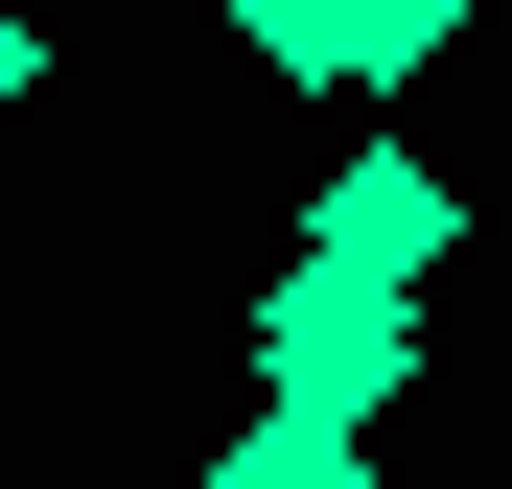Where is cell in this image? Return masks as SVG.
Here are the masks:
<instances>
[{"instance_id":"1","label":"cell","mask_w":512,"mask_h":489,"mask_svg":"<svg viewBox=\"0 0 512 489\" xmlns=\"http://www.w3.org/2000/svg\"><path fill=\"white\" fill-rule=\"evenodd\" d=\"M256 373H280L303 420H373V396L419 373V326H396V280H350V257H303L280 303H256Z\"/></svg>"},{"instance_id":"2","label":"cell","mask_w":512,"mask_h":489,"mask_svg":"<svg viewBox=\"0 0 512 489\" xmlns=\"http://www.w3.org/2000/svg\"><path fill=\"white\" fill-rule=\"evenodd\" d=\"M443 24H466V0H256V70H303V94L350 70V94H396Z\"/></svg>"},{"instance_id":"3","label":"cell","mask_w":512,"mask_h":489,"mask_svg":"<svg viewBox=\"0 0 512 489\" xmlns=\"http://www.w3.org/2000/svg\"><path fill=\"white\" fill-rule=\"evenodd\" d=\"M303 257H350V280H419V257H443V163H350V187H326V233H303Z\"/></svg>"},{"instance_id":"4","label":"cell","mask_w":512,"mask_h":489,"mask_svg":"<svg viewBox=\"0 0 512 489\" xmlns=\"http://www.w3.org/2000/svg\"><path fill=\"white\" fill-rule=\"evenodd\" d=\"M233 489H373V466H350V420H303V396H280V420L233 443Z\"/></svg>"},{"instance_id":"5","label":"cell","mask_w":512,"mask_h":489,"mask_svg":"<svg viewBox=\"0 0 512 489\" xmlns=\"http://www.w3.org/2000/svg\"><path fill=\"white\" fill-rule=\"evenodd\" d=\"M24 94H47V24H24V0H0V117H24Z\"/></svg>"}]
</instances>
